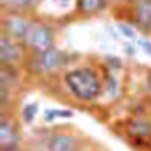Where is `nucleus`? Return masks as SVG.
Here are the masks:
<instances>
[{
    "mask_svg": "<svg viewBox=\"0 0 151 151\" xmlns=\"http://www.w3.org/2000/svg\"><path fill=\"white\" fill-rule=\"evenodd\" d=\"M64 84L71 96L80 101H94L101 94V80L91 68H75L64 75Z\"/></svg>",
    "mask_w": 151,
    "mask_h": 151,
    "instance_id": "1",
    "label": "nucleus"
},
{
    "mask_svg": "<svg viewBox=\"0 0 151 151\" xmlns=\"http://www.w3.org/2000/svg\"><path fill=\"white\" fill-rule=\"evenodd\" d=\"M64 64H66V53L55 46L46 52L32 53L30 59V69L36 75H52L57 69H60Z\"/></svg>",
    "mask_w": 151,
    "mask_h": 151,
    "instance_id": "2",
    "label": "nucleus"
},
{
    "mask_svg": "<svg viewBox=\"0 0 151 151\" xmlns=\"http://www.w3.org/2000/svg\"><path fill=\"white\" fill-rule=\"evenodd\" d=\"M23 45L29 50H32V53L46 52L53 48V30L46 23H34Z\"/></svg>",
    "mask_w": 151,
    "mask_h": 151,
    "instance_id": "3",
    "label": "nucleus"
},
{
    "mask_svg": "<svg viewBox=\"0 0 151 151\" xmlns=\"http://www.w3.org/2000/svg\"><path fill=\"white\" fill-rule=\"evenodd\" d=\"M32 25H34L32 20H29V18H25V16H22L18 13H13V14L4 18V34H7L14 41L23 43L27 39Z\"/></svg>",
    "mask_w": 151,
    "mask_h": 151,
    "instance_id": "4",
    "label": "nucleus"
},
{
    "mask_svg": "<svg viewBox=\"0 0 151 151\" xmlns=\"http://www.w3.org/2000/svg\"><path fill=\"white\" fill-rule=\"evenodd\" d=\"M22 60H23L22 45L11 39L7 34H2L0 36V64H2V68H13Z\"/></svg>",
    "mask_w": 151,
    "mask_h": 151,
    "instance_id": "5",
    "label": "nucleus"
},
{
    "mask_svg": "<svg viewBox=\"0 0 151 151\" xmlns=\"http://www.w3.org/2000/svg\"><path fill=\"white\" fill-rule=\"evenodd\" d=\"M126 132L133 140L146 144L151 140V121L146 117H133L126 123Z\"/></svg>",
    "mask_w": 151,
    "mask_h": 151,
    "instance_id": "6",
    "label": "nucleus"
},
{
    "mask_svg": "<svg viewBox=\"0 0 151 151\" xmlns=\"http://www.w3.org/2000/svg\"><path fill=\"white\" fill-rule=\"evenodd\" d=\"M46 151H78V139L71 133H53L46 140Z\"/></svg>",
    "mask_w": 151,
    "mask_h": 151,
    "instance_id": "7",
    "label": "nucleus"
},
{
    "mask_svg": "<svg viewBox=\"0 0 151 151\" xmlns=\"http://www.w3.org/2000/svg\"><path fill=\"white\" fill-rule=\"evenodd\" d=\"M135 25L144 32L151 30V0H135Z\"/></svg>",
    "mask_w": 151,
    "mask_h": 151,
    "instance_id": "8",
    "label": "nucleus"
},
{
    "mask_svg": "<svg viewBox=\"0 0 151 151\" xmlns=\"http://www.w3.org/2000/svg\"><path fill=\"white\" fill-rule=\"evenodd\" d=\"M20 135L16 126L11 123V119L2 117L0 121V147H9V146H18Z\"/></svg>",
    "mask_w": 151,
    "mask_h": 151,
    "instance_id": "9",
    "label": "nucleus"
},
{
    "mask_svg": "<svg viewBox=\"0 0 151 151\" xmlns=\"http://www.w3.org/2000/svg\"><path fill=\"white\" fill-rule=\"evenodd\" d=\"M107 4V0H77V7L84 14H94L101 11Z\"/></svg>",
    "mask_w": 151,
    "mask_h": 151,
    "instance_id": "10",
    "label": "nucleus"
},
{
    "mask_svg": "<svg viewBox=\"0 0 151 151\" xmlns=\"http://www.w3.org/2000/svg\"><path fill=\"white\" fill-rule=\"evenodd\" d=\"M39 0H2L4 7L13 9V11H27V9H34L37 6Z\"/></svg>",
    "mask_w": 151,
    "mask_h": 151,
    "instance_id": "11",
    "label": "nucleus"
},
{
    "mask_svg": "<svg viewBox=\"0 0 151 151\" xmlns=\"http://www.w3.org/2000/svg\"><path fill=\"white\" fill-rule=\"evenodd\" d=\"M73 116V112H69V110H57V109H50V110H46L45 112V121L46 123H52V121H55V119H68V117H71Z\"/></svg>",
    "mask_w": 151,
    "mask_h": 151,
    "instance_id": "12",
    "label": "nucleus"
},
{
    "mask_svg": "<svg viewBox=\"0 0 151 151\" xmlns=\"http://www.w3.org/2000/svg\"><path fill=\"white\" fill-rule=\"evenodd\" d=\"M119 80L116 75H109L107 77V94L109 98H117L119 96Z\"/></svg>",
    "mask_w": 151,
    "mask_h": 151,
    "instance_id": "13",
    "label": "nucleus"
},
{
    "mask_svg": "<svg viewBox=\"0 0 151 151\" xmlns=\"http://www.w3.org/2000/svg\"><path fill=\"white\" fill-rule=\"evenodd\" d=\"M36 114H37V103H27L22 110V117L25 123H32L36 119Z\"/></svg>",
    "mask_w": 151,
    "mask_h": 151,
    "instance_id": "14",
    "label": "nucleus"
},
{
    "mask_svg": "<svg viewBox=\"0 0 151 151\" xmlns=\"http://www.w3.org/2000/svg\"><path fill=\"white\" fill-rule=\"evenodd\" d=\"M117 29H119V32H121L124 37H128V39H132V41H133V39H137V32H135V29H133V27H130V25H126V23H123V22H121V23L117 25Z\"/></svg>",
    "mask_w": 151,
    "mask_h": 151,
    "instance_id": "15",
    "label": "nucleus"
},
{
    "mask_svg": "<svg viewBox=\"0 0 151 151\" xmlns=\"http://www.w3.org/2000/svg\"><path fill=\"white\" fill-rule=\"evenodd\" d=\"M139 46L144 50L146 55L151 57V41H149V39H139Z\"/></svg>",
    "mask_w": 151,
    "mask_h": 151,
    "instance_id": "16",
    "label": "nucleus"
},
{
    "mask_svg": "<svg viewBox=\"0 0 151 151\" xmlns=\"http://www.w3.org/2000/svg\"><path fill=\"white\" fill-rule=\"evenodd\" d=\"M107 62H109L110 68H116V69L121 68V60H119L117 57H110V55H109V57H107Z\"/></svg>",
    "mask_w": 151,
    "mask_h": 151,
    "instance_id": "17",
    "label": "nucleus"
},
{
    "mask_svg": "<svg viewBox=\"0 0 151 151\" xmlns=\"http://www.w3.org/2000/svg\"><path fill=\"white\" fill-rule=\"evenodd\" d=\"M124 52H126V55H130V57H133V55L137 53L135 48H133V45H128V43L124 45Z\"/></svg>",
    "mask_w": 151,
    "mask_h": 151,
    "instance_id": "18",
    "label": "nucleus"
},
{
    "mask_svg": "<svg viewBox=\"0 0 151 151\" xmlns=\"http://www.w3.org/2000/svg\"><path fill=\"white\" fill-rule=\"evenodd\" d=\"M0 151H22L18 146H9V147H0Z\"/></svg>",
    "mask_w": 151,
    "mask_h": 151,
    "instance_id": "19",
    "label": "nucleus"
},
{
    "mask_svg": "<svg viewBox=\"0 0 151 151\" xmlns=\"http://www.w3.org/2000/svg\"><path fill=\"white\" fill-rule=\"evenodd\" d=\"M107 30H109V34H110V37H112V39H119V36H117V32H116V30H112V27H109Z\"/></svg>",
    "mask_w": 151,
    "mask_h": 151,
    "instance_id": "20",
    "label": "nucleus"
},
{
    "mask_svg": "<svg viewBox=\"0 0 151 151\" xmlns=\"http://www.w3.org/2000/svg\"><path fill=\"white\" fill-rule=\"evenodd\" d=\"M146 91H147V94L151 96V77H147V80H146Z\"/></svg>",
    "mask_w": 151,
    "mask_h": 151,
    "instance_id": "21",
    "label": "nucleus"
}]
</instances>
